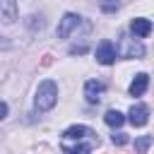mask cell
I'll use <instances>...</instances> for the list:
<instances>
[{
	"label": "cell",
	"mask_w": 154,
	"mask_h": 154,
	"mask_svg": "<svg viewBox=\"0 0 154 154\" xmlns=\"http://www.w3.org/2000/svg\"><path fill=\"white\" fill-rule=\"evenodd\" d=\"M55 103H58V84H55L53 79H43V82L36 87L34 106H36L38 113H46V111H51Z\"/></svg>",
	"instance_id": "obj_1"
},
{
	"label": "cell",
	"mask_w": 154,
	"mask_h": 154,
	"mask_svg": "<svg viewBox=\"0 0 154 154\" xmlns=\"http://www.w3.org/2000/svg\"><path fill=\"white\" fill-rule=\"evenodd\" d=\"M116 53H118L123 60H137V58H144V46H142L137 38L120 36V43H118Z\"/></svg>",
	"instance_id": "obj_2"
},
{
	"label": "cell",
	"mask_w": 154,
	"mask_h": 154,
	"mask_svg": "<svg viewBox=\"0 0 154 154\" xmlns=\"http://www.w3.org/2000/svg\"><path fill=\"white\" fill-rule=\"evenodd\" d=\"M79 24H82V17H79V14H75V12H65V14H63V19L58 22V29H55L58 38H67V36H70Z\"/></svg>",
	"instance_id": "obj_3"
},
{
	"label": "cell",
	"mask_w": 154,
	"mask_h": 154,
	"mask_svg": "<svg viewBox=\"0 0 154 154\" xmlns=\"http://www.w3.org/2000/svg\"><path fill=\"white\" fill-rule=\"evenodd\" d=\"M128 120H130L132 128L147 125V120H149V106L147 103H132V108L128 111Z\"/></svg>",
	"instance_id": "obj_4"
},
{
	"label": "cell",
	"mask_w": 154,
	"mask_h": 154,
	"mask_svg": "<svg viewBox=\"0 0 154 154\" xmlns=\"http://www.w3.org/2000/svg\"><path fill=\"white\" fill-rule=\"evenodd\" d=\"M96 60L101 63V65H111V63H116V43L113 41H101L99 46H96Z\"/></svg>",
	"instance_id": "obj_5"
},
{
	"label": "cell",
	"mask_w": 154,
	"mask_h": 154,
	"mask_svg": "<svg viewBox=\"0 0 154 154\" xmlns=\"http://www.w3.org/2000/svg\"><path fill=\"white\" fill-rule=\"evenodd\" d=\"M63 137L65 140H84V137H89V140H99L96 137V132L91 130V128H87V125H70L65 132H63Z\"/></svg>",
	"instance_id": "obj_6"
},
{
	"label": "cell",
	"mask_w": 154,
	"mask_h": 154,
	"mask_svg": "<svg viewBox=\"0 0 154 154\" xmlns=\"http://www.w3.org/2000/svg\"><path fill=\"white\" fill-rule=\"evenodd\" d=\"M147 87H149V75H147V72H137L135 79L130 82L128 91H130V96H142V94L147 91Z\"/></svg>",
	"instance_id": "obj_7"
},
{
	"label": "cell",
	"mask_w": 154,
	"mask_h": 154,
	"mask_svg": "<svg viewBox=\"0 0 154 154\" xmlns=\"http://www.w3.org/2000/svg\"><path fill=\"white\" fill-rule=\"evenodd\" d=\"M103 89H106L103 82H99V79H89V82L84 84V96H87V101H89V103H96V101L101 99Z\"/></svg>",
	"instance_id": "obj_8"
},
{
	"label": "cell",
	"mask_w": 154,
	"mask_h": 154,
	"mask_svg": "<svg viewBox=\"0 0 154 154\" xmlns=\"http://www.w3.org/2000/svg\"><path fill=\"white\" fill-rule=\"evenodd\" d=\"M0 19L5 24H12L17 19V0H0Z\"/></svg>",
	"instance_id": "obj_9"
},
{
	"label": "cell",
	"mask_w": 154,
	"mask_h": 154,
	"mask_svg": "<svg viewBox=\"0 0 154 154\" xmlns=\"http://www.w3.org/2000/svg\"><path fill=\"white\" fill-rule=\"evenodd\" d=\"M130 31H132L135 36L144 38V36H149V34H152V22H149V19H144V17H137V19H132V22H130Z\"/></svg>",
	"instance_id": "obj_10"
},
{
	"label": "cell",
	"mask_w": 154,
	"mask_h": 154,
	"mask_svg": "<svg viewBox=\"0 0 154 154\" xmlns=\"http://www.w3.org/2000/svg\"><path fill=\"white\" fill-rule=\"evenodd\" d=\"M103 120H106V125H111V128H120V125L125 123V116H123L120 111H116V108H111V111H106V116H103Z\"/></svg>",
	"instance_id": "obj_11"
},
{
	"label": "cell",
	"mask_w": 154,
	"mask_h": 154,
	"mask_svg": "<svg viewBox=\"0 0 154 154\" xmlns=\"http://www.w3.org/2000/svg\"><path fill=\"white\" fill-rule=\"evenodd\" d=\"M154 144V135H140L135 137V152L137 154H147V149Z\"/></svg>",
	"instance_id": "obj_12"
},
{
	"label": "cell",
	"mask_w": 154,
	"mask_h": 154,
	"mask_svg": "<svg viewBox=\"0 0 154 154\" xmlns=\"http://www.w3.org/2000/svg\"><path fill=\"white\" fill-rule=\"evenodd\" d=\"M96 142H87V144H77V147H70V144H63V152L65 154H89L94 149Z\"/></svg>",
	"instance_id": "obj_13"
},
{
	"label": "cell",
	"mask_w": 154,
	"mask_h": 154,
	"mask_svg": "<svg viewBox=\"0 0 154 154\" xmlns=\"http://www.w3.org/2000/svg\"><path fill=\"white\" fill-rule=\"evenodd\" d=\"M99 7H101V12L113 14V12L120 7V2H118V0H99Z\"/></svg>",
	"instance_id": "obj_14"
},
{
	"label": "cell",
	"mask_w": 154,
	"mask_h": 154,
	"mask_svg": "<svg viewBox=\"0 0 154 154\" xmlns=\"http://www.w3.org/2000/svg\"><path fill=\"white\" fill-rule=\"evenodd\" d=\"M26 24H29V29H31V31H36V29L41 31V29H43V19H41V17H36V14H31Z\"/></svg>",
	"instance_id": "obj_15"
},
{
	"label": "cell",
	"mask_w": 154,
	"mask_h": 154,
	"mask_svg": "<svg viewBox=\"0 0 154 154\" xmlns=\"http://www.w3.org/2000/svg\"><path fill=\"white\" fill-rule=\"evenodd\" d=\"M111 142L118 144V147H123V144L128 142V137H125V132H113V135H111Z\"/></svg>",
	"instance_id": "obj_16"
},
{
	"label": "cell",
	"mask_w": 154,
	"mask_h": 154,
	"mask_svg": "<svg viewBox=\"0 0 154 154\" xmlns=\"http://www.w3.org/2000/svg\"><path fill=\"white\" fill-rule=\"evenodd\" d=\"M51 63H53V55H51V53H46V55H43V60H41V65H43V67H48Z\"/></svg>",
	"instance_id": "obj_17"
},
{
	"label": "cell",
	"mask_w": 154,
	"mask_h": 154,
	"mask_svg": "<svg viewBox=\"0 0 154 154\" xmlns=\"http://www.w3.org/2000/svg\"><path fill=\"white\" fill-rule=\"evenodd\" d=\"M5 116H7V103L0 101V120H5Z\"/></svg>",
	"instance_id": "obj_18"
},
{
	"label": "cell",
	"mask_w": 154,
	"mask_h": 154,
	"mask_svg": "<svg viewBox=\"0 0 154 154\" xmlns=\"http://www.w3.org/2000/svg\"><path fill=\"white\" fill-rule=\"evenodd\" d=\"M84 51H87V46H72V48H70L72 55H75V53H84Z\"/></svg>",
	"instance_id": "obj_19"
},
{
	"label": "cell",
	"mask_w": 154,
	"mask_h": 154,
	"mask_svg": "<svg viewBox=\"0 0 154 154\" xmlns=\"http://www.w3.org/2000/svg\"><path fill=\"white\" fill-rule=\"evenodd\" d=\"M7 46H10V43H7V41H2V36H0V48H7Z\"/></svg>",
	"instance_id": "obj_20"
}]
</instances>
